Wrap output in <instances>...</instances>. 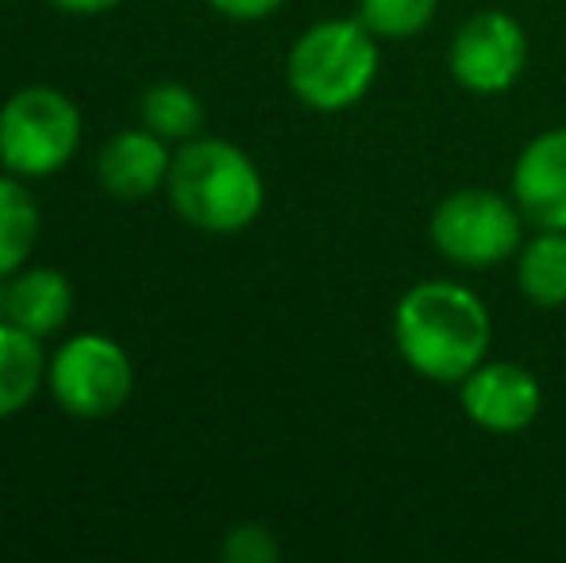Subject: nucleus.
<instances>
[{
  "mask_svg": "<svg viewBox=\"0 0 566 563\" xmlns=\"http://www.w3.org/2000/svg\"><path fill=\"white\" fill-rule=\"evenodd\" d=\"M490 309L470 285L420 282L394 309L397 355L428 383L459 386L490 352Z\"/></svg>",
  "mask_w": 566,
  "mask_h": 563,
  "instance_id": "f257e3e1",
  "label": "nucleus"
},
{
  "mask_svg": "<svg viewBox=\"0 0 566 563\" xmlns=\"http://www.w3.org/2000/svg\"><path fill=\"white\" fill-rule=\"evenodd\" d=\"M166 201L189 228L209 236H235L266 209V181L239 143L197 136L174 147Z\"/></svg>",
  "mask_w": 566,
  "mask_h": 563,
  "instance_id": "f03ea898",
  "label": "nucleus"
},
{
  "mask_svg": "<svg viewBox=\"0 0 566 563\" xmlns=\"http://www.w3.org/2000/svg\"><path fill=\"white\" fill-rule=\"evenodd\" d=\"M378 62V35L363 20H321L290 46L285 82L313 113H343L370 93Z\"/></svg>",
  "mask_w": 566,
  "mask_h": 563,
  "instance_id": "7ed1b4c3",
  "label": "nucleus"
},
{
  "mask_svg": "<svg viewBox=\"0 0 566 563\" xmlns=\"http://www.w3.org/2000/svg\"><path fill=\"white\" fill-rule=\"evenodd\" d=\"M85 116L54 85H23L0 105V170L23 181L66 170L82 150Z\"/></svg>",
  "mask_w": 566,
  "mask_h": 563,
  "instance_id": "20e7f679",
  "label": "nucleus"
},
{
  "mask_svg": "<svg viewBox=\"0 0 566 563\" xmlns=\"http://www.w3.org/2000/svg\"><path fill=\"white\" fill-rule=\"evenodd\" d=\"M135 363L108 332H77L46 359V394L66 417L105 421L132 402Z\"/></svg>",
  "mask_w": 566,
  "mask_h": 563,
  "instance_id": "39448f33",
  "label": "nucleus"
},
{
  "mask_svg": "<svg viewBox=\"0 0 566 563\" xmlns=\"http://www.w3.org/2000/svg\"><path fill=\"white\" fill-rule=\"evenodd\" d=\"M524 212L493 189H454L432 212L436 251L467 271H490L513 259L524 243Z\"/></svg>",
  "mask_w": 566,
  "mask_h": 563,
  "instance_id": "423d86ee",
  "label": "nucleus"
},
{
  "mask_svg": "<svg viewBox=\"0 0 566 563\" xmlns=\"http://www.w3.org/2000/svg\"><path fill=\"white\" fill-rule=\"evenodd\" d=\"M448 66L467 93H478V97L505 93L528 66V35L509 12L485 8L454 31Z\"/></svg>",
  "mask_w": 566,
  "mask_h": 563,
  "instance_id": "0eeeda50",
  "label": "nucleus"
},
{
  "mask_svg": "<svg viewBox=\"0 0 566 563\" xmlns=\"http://www.w3.org/2000/svg\"><path fill=\"white\" fill-rule=\"evenodd\" d=\"M462 414L485 432H521L539 417L544 390L536 375L521 363H478L467 378L459 383Z\"/></svg>",
  "mask_w": 566,
  "mask_h": 563,
  "instance_id": "6e6552de",
  "label": "nucleus"
},
{
  "mask_svg": "<svg viewBox=\"0 0 566 563\" xmlns=\"http://www.w3.org/2000/svg\"><path fill=\"white\" fill-rule=\"evenodd\" d=\"M174 166V143L150 128L116 132L97 155V186L116 201H147L166 194V178Z\"/></svg>",
  "mask_w": 566,
  "mask_h": 563,
  "instance_id": "1a4fd4ad",
  "label": "nucleus"
},
{
  "mask_svg": "<svg viewBox=\"0 0 566 563\" xmlns=\"http://www.w3.org/2000/svg\"><path fill=\"white\" fill-rule=\"evenodd\" d=\"M513 201L528 225L566 232V128L524 143L513 166Z\"/></svg>",
  "mask_w": 566,
  "mask_h": 563,
  "instance_id": "9d476101",
  "label": "nucleus"
},
{
  "mask_svg": "<svg viewBox=\"0 0 566 563\" xmlns=\"http://www.w3.org/2000/svg\"><path fill=\"white\" fill-rule=\"evenodd\" d=\"M0 316L46 340L62 332L74 316V282L54 267H23L8 282H0Z\"/></svg>",
  "mask_w": 566,
  "mask_h": 563,
  "instance_id": "9b49d317",
  "label": "nucleus"
},
{
  "mask_svg": "<svg viewBox=\"0 0 566 563\" xmlns=\"http://www.w3.org/2000/svg\"><path fill=\"white\" fill-rule=\"evenodd\" d=\"M46 359L43 340L0 316V421L20 417L46 390Z\"/></svg>",
  "mask_w": 566,
  "mask_h": 563,
  "instance_id": "f8f14e48",
  "label": "nucleus"
},
{
  "mask_svg": "<svg viewBox=\"0 0 566 563\" xmlns=\"http://www.w3.org/2000/svg\"><path fill=\"white\" fill-rule=\"evenodd\" d=\"M39 228H43V212L28 181L0 170V282L28 267L39 243Z\"/></svg>",
  "mask_w": 566,
  "mask_h": 563,
  "instance_id": "ddd939ff",
  "label": "nucleus"
},
{
  "mask_svg": "<svg viewBox=\"0 0 566 563\" xmlns=\"http://www.w3.org/2000/svg\"><path fill=\"white\" fill-rule=\"evenodd\" d=\"M516 285L539 309L566 305V232L536 228L528 243L516 251Z\"/></svg>",
  "mask_w": 566,
  "mask_h": 563,
  "instance_id": "4468645a",
  "label": "nucleus"
},
{
  "mask_svg": "<svg viewBox=\"0 0 566 563\" xmlns=\"http://www.w3.org/2000/svg\"><path fill=\"white\" fill-rule=\"evenodd\" d=\"M139 121H143V128H150L155 136L181 147V143L205 136L209 113H205V101L197 90H189V85H181V82H158L139 97Z\"/></svg>",
  "mask_w": 566,
  "mask_h": 563,
  "instance_id": "2eb2a0df",
  "label": "nucleus"
},
{
  "mask_svg": "<svg viewBox=\"0 0 566 563\" xmlns=\"http://www.w3.org/2000/svg\"><path fill=\"white\" fill-rule=\"evenodd\" d=\"M440 0H358V20L378 39H412L436 20Z\"/></svg>",
  "mask_w": 566,
  "mask_h": 563,
  "instance_id": "dca6fc26",
  "label": "nucleus"
},
{
  "mask_svg": "<svg viewBox=\"0 0 566 563\" xmlns=\"http://www.w3.org/2000/svg\"><path fill=\"white\" fill-rule=\"evenodd\" d=\"M220 556L228 563H274L282 556V544L259 521H243V525H231L220 544Z\"/></svg>",
  "mask_w": 566,
  "mask_h": 563,
  "instance_id": "f3484780",
  "label": "nucleus"
},
{
  "mask_svg": "<svg viewBox=\"0 0 566 563\" xmlns=\"http://www.w3.org/2000/svg\"><path fill=\"white\" fill-rule=\"evenodd\" d=\"M285 0H209L212 12H220L224 20L235 23H254V20H266L282 8Z\"/></svg>",
  "mask_w": 566,
  "mask_h": 563,
  "instance_id": "a211bd4d",
  "label": "nucleus"
},
{
  "mask_svg": "<svg viewBox=\"0 0 566 563\" xmlns=\"http://www.w3.org/2000/svg\"><path fill=\"white\" fill-rule=\"evenodd\" d=\"M46 4L66 15H105V12H113L119 0H46Z\"/></svg>",
  "mask_w": 566,
  "mask_h": 563,
  "instance_id": "6ab92c4d",
  "label": "nucleus"
}]
</instances>
